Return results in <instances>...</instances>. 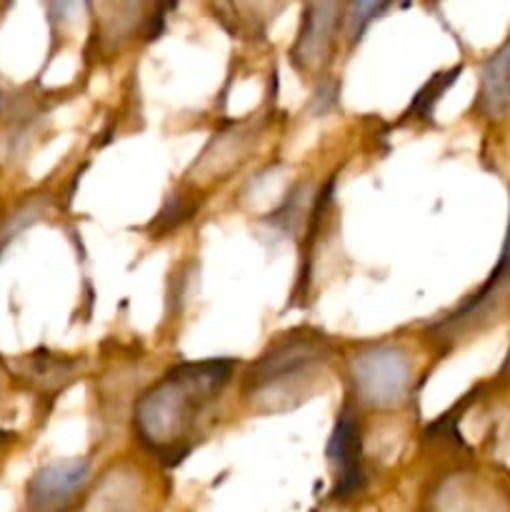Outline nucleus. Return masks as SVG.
<instances>
[{
  "label": "nucleus",
  "instance_id": "obj_11",
  "mask_svg": "<svg viewBox=\"0 0 510 512\" xmlns=\"http://www.w3.org/2000/svg\"><path fill=\"white\" fill-rule=\"evenodd\" d=\"M385 10H388V5H385V3H355V5H350V18H348L350 43H358L360 35L368 30V25L373 23V20L378 18L380 13H385Z\"/></svg>",
  "mask_w": 510,
  "mask_h": 512
},
{
  "label": "nucleus",
  "instance_id": "obj_1",
  "mask_svg": "<svg viewBox=\"0 0 510 512\" xmlns=\"http://www.w3.org/2000/svg\"><path fill=\"white\" fill-rule=\"evenodd\" d=\"M233 370L235 360L218 358L180 363L165 373L135 405L133 425L140 443L168 465L180 463L208 410L228 388Z\"/></svg>",
  "mask_w": 510,
  "mask_h": 512
},
{
  "label": "nucleus",
  "instance_id": "obj_3",
  "mask_svg": "<svg viewBox=\"0 0 510 512\" xmlns=\"http://www.w3.org/2000/svg\"><path fill=\"white\" fill-rule=\"evenodd\" d=\"M355 395L375 410H393L408 398L410 360L390 345H368L350 358Z\"/></svg>",
  "mask_w": 510,
  "mask_h": 512
},
{
  "label": "nucleus",
  "instance_id": "obj_12",
  "mask_svg": "<svg viewBox=\"0 0 510 512\" xmlns=\"http://www.w3.org/2000/svg\"><path fill=\"white\" fill-rule=\"evenodd\" d=\"M15 433H10V430H0V465L5 463V458H8V450L13 448L15 443Z\"/></svg>",
  "mask_w": 510,
  "mask_h": 512
},
{
  "label": "nucleus",
  "instance_id": "obj_6",
  "mask_svg": "<svg viewBox=\"0 0 510 512\" xmlns=\"http://www.w3.org/2000/svg\"><path fill=\"white\" fill-rule=\"evenodd\" d=\"M510 293V225L508 235H505L503 253H500L498 265L490 273L488 283L468 300V303L460 305L450 318H445L438 325V333H448V338H455V333H468V330L478 328V325L488 323V318L493 313H498L500 305L505 303Z\"/></svg>",
  "mask_w": 510,
  "mask_h": 512
},
{
  "label": "nucleus",
  "instance_id": "obj_7",
  "mask_svg": "<svg viewBox=\"0 0 510 512\" xmlns=\"http://www.w3.org/2000/svg\"><path fill=\"white\" fill-rule=\"evenodd\" d=\"M343 20V8L335 3H310L305 5L303 23L295 38L290 60L298 70H313L325 63L333 50V35Z\"/></svg>",
  "mask_w": 510,
  "mask_h": 512
},
{
  "label": "nucleus",
  "instance_id": "obj_5",
  "mask_svg": "<svg viewBox=\"0 0 510 512\" xmlns=\"http://www.w3.org/2000/svg\"><path fill=\"white\" fill-rule=\"evenodd\" d=\"M330 470H333V498H353L363 490L365 473H363V445H360V428L358 418L353 410L345 405L338 413V420L330 433L328 448Z\"/></svg>",
  "mask_w": 510,
  "mask_h": 512
},
{
  "label": "nucleus",
  "instance_id": "obj_13",
  "mask_svg": "<svg viewBox=\"0 0 510 512\" xmlns=\"http://www.w3.org/2000/svg\"><path fill=\"white\" fill-rule=\"evenodd\" d=\"M3 103H5V95H3V90H0V110H3Z\"/></svg>",
  "mask_w": 510,
  "mask_h": 512
},
{
  "label": "nucleus",
  "instance_id": "obj_10",
  "mask_svg": "<svg viewBox=\"0 0 510 512\" xmlns=\"http://www.w3.org/2000/svg\"><path fill=\"white\" fill-rule=\"evenodd\" d=\"M460 70H463V65H458V68L448 70V73L433 75V78H430L428 83H425L423 88L418 90V95H415L413 103H410L408 113H415V115H418V118H423V120H430L435 103H438V100L443 98L445 90H448L450 85H453L455 80H458Z\"/></svg>",
  "mask_w": 510,
  "mask_h": 512
},
{
  "label": "nucleus",
  "instance_id": "obj_9",
  "mask_svg": "<svg viewBox=\"0 0 510 512\" xmlns=\"http://www.w3.org/2000/svg\"><path fill=\"white\" fill-rule=\"evenodd\" d=\"M15 370H18L25 380L38 385V388L55 390L63 388V385L78 373V365H75L73 360L55 358V355L40 350V353L28 355V358H20L18 363H15Z\"/></svg>",
  "mask_w": 510,
  "mask_h": 512
},
{
  "label": "nucleus",
  "instance_id": "obj_2",
  "mask_svg": "<svg viewBox=\"0 0 510 512\" xmlns=\"http://www.w3.org/2000/svg\"><path fill=\"white\" fill-rule=\"evenodd\" d=\"M328 363V345L315 335H293L273 343L245 375L250 398H273L308 383Z\"/></svg>",
  "mask_w": 510,
  "mask_h": 512
},
{
  "label": "nucleus",
  "instance_id": "obj_8",
  "mask_svg": "<svg viewBox=\"0 0 510 512\" xmlns=\"http://www.w3.org/2000/svg\"><path fill=\"white\" fill-rule=\"evenodd\" d=\"M475 108L493 120L510 113V38L485 60Z\"/></svg>",
  "mask_w": 510,
  "mask_h": 512
},
{
  "label": "nucleus",
  "instance_id": "obj_4",
  "mask_svg": "<svg viewBox=\"0 0 510 512\" xmlns=\"http://www.w3.org/2000/svg\"><path fill=\"white\" fill-rule=\"evenodd\" d=\"M88 483V460H60L33 473L23 493V512H68Z\"/></svg>",
  "mask_w": 510,
  "mask_h": 512
}]
</instances>
